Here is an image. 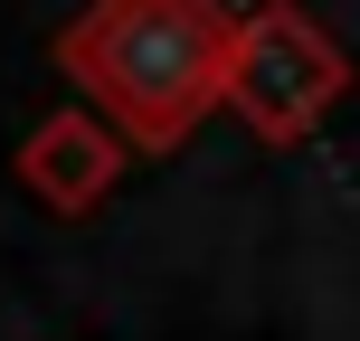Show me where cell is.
<instances>
[{"label": "cell", "instance_id": "1", "mask_svg": "<svg viewBox=\"0 0 360 341\" xmlns=\"http://www.w3.org/2000/svg\"><path fill=\"white\" fill-rule=\"evenodd\" d=\"M67 57L124 124H143V143H171L218 86L228 29L199 0H95L67 29Z\"/></svg>", "mask_w": 360, "mask_h": 341}]
</instances>
